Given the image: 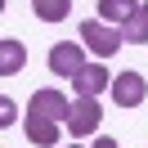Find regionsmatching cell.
<instances>
[{"instance_id": "obj_7", "label": "cell", "mask_w": 148, "mask_h": 148, "mask_svg": "<svg viewBox=\"0 0 148 148\" xmlns=\"http://www.w3.org/2000/svg\"><path fill=\"white\" fill-rule=\"evenodd\" d=\"M72 90L81 94V99H94L99 90H112V72H108V67H99V63H90V67L72 81Z\"/></svg>"}, {"instance_id": "obj_1", "label": "cell", "mask_w": 148, "mask_h": 148, "mask_svg": "<svg viewBox=\"0 0 148 148\" xmlns=\"http://www.w3.org/2000/svg\"><path fill=\"white\" fill-rule=\"evenodd\" d=\"M81 40H85L99 58H108V54L121 49L126 36H121V27H112V23H103V18H85V23H81Z\"/></svg>"}, {"instance_id": "obj_13", "label": "cell", "mask_w": 148, "mask_h": 148, "mask_svg": "<svg viewBox=\"0 0 148 148\" xmlns=\"http://www.w3.org/2000/svg\"><path fill=\"white\" fill-rule=\"evenodd\" d=\"M90 148H117V139H108V135H103V139H94Z\"/></svg>"}, {"instance_id": "obj_6", "label": "cell", "mask_w": 148, "mask_h": 148, "mask_svg": "<svg viewBox=\"0 0 148 148\" xmlns=\"http://www.w3.org/2000/svg\"><path fill=\"white\" fill-rule=\"evenodd\" d=\"M58 126H63V121L40 117V112H27V121H23V135H27L32 144H40V148H58Z\"/></svg>"}, {"instance_id": "obj_12", "label": "cell", "mask_w": 148, "mask_h": 148, "mask_svg": "<svg viewBox=\"0 0 148 148\" xmlns=\"http://www.w3.org/2000/svg\"><path fill=\"white\" fill-rule=\"evenodd\" d=\"M14 117H18L14 99H0V126H14Z\"/></svg>"}, {"instance_id": "obj_4", "label": "cell", "mask_w": 148, "mask_h": 148, "mask_svg": "<svg viewBox=\"0 0 148 148\" xmlns=\"http://www.w3.org/2000/svg\"><path fill=\"white\" fill-rule=\"evenodd\" d=\"M27 112H40V117H54V121H63L67 126V112H72V103H67V94L63 90H36L32 94V103H27Z\"/></svg>"}, {"instance_id": "obj_11", "label": "cell", "mask_w": 148, "mask_h": 148, "mask_svg": "<svg viewBox=\"0 0 148 148\" xmlns=\"http://www.w3.org/2000/svg\"><path fill=\"white\" fill-rule=\"evenodd\" d=\"M67 9H72V0H36V18L40 23H63Z\"/></svg>"}, {"instance_id": "obj_3", "label": "cell", "mask_w": 148, "mask_h": 148, "mask_svg": "<svg viewBox=\"0 0 148 148\" xmlns=\"http://www.w3.org/2000/svg\"><path fill=\"white\" fill-rule=\"evenodd\" d=\"M144 94H148L144 72H117V76H112V99H117L121 108H139Z\"/></svg>"}, {"instance_id": "obj_10", "label": "cell", "mask_w": 148, "mask_h": 148, "mask_svg": "<svg viewBox=\"0 0 148 148\" xmlns=\"http://www.w3.org/2000/svg\"><path fill=\"white\" fill-rule=\"evenodd\" d=\"M121 36H126L130 45H144V40H148V5H139V9L130 14V23L121 27Z\"/></svg>"}, {"instance_id": "obj_9", "label": "cell", "mask_w": 148, "mask_h": 148, "mask_svg": "<svg viewBox=\"0 0 148 148\" xmlns=\"http://www.w3.org/2000/svg\"><path fill=\"white\" fill-rule=\"evenodd\" d=\"M135 9H139V0H99V18L112 27H126Z\"/></svg>"}, {"instance_id": "obj_8", "label": "cell", "mask_w": 148, "mask_h": 148, "mask_svg": "<svg viewBox=\"0 0 148 148\" xmlns=\"http://www.w3.org/2000/svg\"><path fill=\"white\" fill-rule=\"evenodd\" d=\"M23 63H27V49H23V40L5 36V40H0V76H14V72H23Z\"/></svg>"}, {"instance_id": "obj_5", "label": "cell", "mask_w": 148, "mask_h": 148, "mask_svg": "<svg viewBox=\"0 0 148 148\" xmlns=\"http://www.w3.org/2000/svg\"><path fill=\"white\" fill-rule=\"evenodd\" d=\"M99 121H103V108L94 99H76L72 112H67V130H72L76 139H85L90 130H99Z\"/></svg>"}, {"instance_id": "obj_2", "label": "cell", "mask_w": 148, "mask_h": 148, "mask_svg": "<svg viewBox=\"0 0 148 148\" xmlns=\"http://www.w3.org/2000/svg\"><path fill=\"white\" fill-rule=\"evenodd\" d=\"M85 67H90V63H85V49L76 45V40H63V45H54V49H49V72H54V76L76 81Z\"/></svg>"}]
</instances>
